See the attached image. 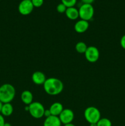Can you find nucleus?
Returning <instances> with one entry per match:
<instances>
[{"label": "nucleus", "mask_w": 125, "mask_h": 126, "mask_svg": "<svg viewBox=\"0 0 125 126\" xmlns=\"http://www.w3.org/2000/svg\"><path fill=\"white\" fill-rule=\"evenodd\" d=\"M89 28V23L88 21L84 20H80L77 21L74 25V30L77 33H85Z\"/></svg>", "instance_id": "obj_10"}, {"label": "nucleus", "mask_w": 125, "mask_h": 126, "mask_svg": "<svg viewBox=\"0 0 125 126\" xmlns=\"http://www.w3.org/2000/svg\"><path fill=\"white\" fill-rule=\"evenodd\" d=\"M5 119L3 116L1 114H0V126H4L5 124Z\"/></svg>", "instance_id": "obj_22"}, {"label": "nucleus", "mask_w": 125, "mask_h": 126, "mask_svg": "<svg viewBox=\"0 0 125 126\" xmlns=\"http://www.w3.org/2000/svg\"><path fill=\"white\" fill-rule=\"evenodd\" d=\"M4 126H12V125H11V124L9 123H5Z\"/></svg>", "instance_id": "obj_26"}, {"label": "nucleus", "mask_w": 125, "mask_h": 126, "mask_svg": "<svg viewBox=\"0 0 125 126\" xmlns=\"http://www.w3.org/2000/svg\"><path fill=\"white\" fill-rule=\"evenodd\" d=\"M83 4H92L94 0H82Z\"/></svg>", "instance_id": "obj_24"}, {"label": "nucleus", "mask_w": 125, "mask_h": 126, "mask_svg": "<svg viewBox=\"0 0 125 126\" xmlns=\"http://www.w3.org/2000/svg\"><path fill=\"white\" fill-rule=\"evenodd\" d=\"M120 45L121 47L125 50V34H124L120 39Z\"/></svg>", "instance_id": "obj_21"}, {"label": "nucleus", "mask_w": 125, "mask_h": 126, "mask_svg": "<svg viewBox=\"0 0 125 126\" xmlns=\"http://www.w3.org/2000/svg\"><path fill=\"white\" fill-rule=\"evenodd\" d=\"M61 122L58 116H50L45 118L44 122V126H61Z\"/></svg>", "instance_id": "obj_11"}, {"label": "nucleus", "mask_w": 125, "mask_h": 126, "mask_svg": "<svg viewBox=\"0 0 125 126\" xmlns=\"http://www.w3.org/2000/svg\"><path fill=\"white\" fill-rule=\"evenodd\" d=\"M87 44L84 43V42H78L76 44L75 47V49L76 51L77 52L80 53V54H85V52L87 50Z\"/></svg>", "instance_id": "obj_16"}, {"label": "nucleus", "mask_w": 125, "mask_h": 126, "mask_svg": "<svg viewBox=\"0 0 125 126\" xmlns=\"http://www.w3.org/2000/svg\"><path fill=\"white\" fill-rule=\"evenodd\" d=\"M65 14L67 18H69L70 20H72L77 19L78 17H79L78 9H77L75 7H67Z\"/></svg>", "instance_id": "obj_13"}, {"label": "nucleus", "mask_w": 125, "mask_h": 126, "mask_svg": "<svg viewBox=\"0 0 125 126\" xmlns=\"http://www.w3.org/2000/svg\"><path fill=\"white\" fill-rule=\"evenodd\" d=\"M84 117L89 124L97 123L100 119V113L99 110L94 107H89L84 111Z\"/></svg>", "instance_id": "obj_3"}, {"label": "nucleus", "mask_w": 125, "mask_h": 126, "mask_svg": "<svg viewBox=\"0 0 125 126\" xmlns=\"http://www.w3.org/2000/svg\"><path fill=\"white\" fill-rule=\"evenodd\" d=\"M34 7L31 0H22L18 4V9L21 14L27 16L33 12Z\"/></svg>", "instance_id": "obj_6"}, {"label": "nucleus", "mask_w": 125, "mask_h": 126, "mask_svg": "<svg viewBox=\"0 0 125 126\" xmlns=\"http://www.w3.org/2000/svg\"><path fill=\"white\" fill-rule=\"evenodd\" d=\"M13 108L11 103H6L2 104L1 113L3 116H9L13 113Z\"/></svg>", "instance_id": "obj_15"}, {"label": "nucleus", "mask_w": 125, "mask_h": 126, "mask_svg": "<svg viewBox=\"0 0 125 126\" xmlns=\"http://www.w3.org/2000/svg\"><path fill=\"white\" fill-rule=\"evenodd\" d=\"M46 79L45 74L41 71H35L32 75V80L36 85H44Z\"/></svg>", "instance_id": "obj_9"}, {"label": "nucleus", "mask_w": 125, "mask_h": 126, "mask_svg": "<svg viewBox=\"0 0 125 126\" xmlns=\"http://www.w3.org/2000/svg\"><path fill=\"white\" fill-rule=\"evenodd\" d=\"M85 56L89 62L94 63L99 59V51L98 48L94 46L88 47L85 52Z\"/></svg>", "instance_id": "obj_7"}, {"label": "nucleus", "mask_w": 125, "mask_h": 126, "mask_svg": "<svg viewBox=\"0 0 125 126\" xmlns=\"http://www.w3.org/2000/svg\"><path fill=\"white\" fill-rule=\"evenodd\" d=\"M15 96V89L12 84L6 83L0 86V101L2 103H11Z\"/></svg>", "instance_id": "obj_2"}, {"label": "nucleus", "mask_w": 125, "mask_h": 126, "mask_svg": "<svg viewBox=\"0 0 125 126\" xmlns=\"http://www.w3.org/2000/svg\"><path fill=\"white\" fill-rule=\"evenodd\" d=\"M89 126H97V123H92V124H89Z\"/></svg>", "instance_id": "obj_28"}, {"label": "nucleus", "mask_w": 125, "mask_h": 126, "mask_svg": "<svg viewBox=\"0 0 125 126\" xmlns=\"http://www.w3.org/2000/svg\"><path fill=\"white\" fill-rule=\"evenodd\" d=\"M43 86L45 92L50 95H57L60 94L64 88L62 81L56 78H49L47 79Z\"/></svg>", "instance_id": "obj_1"}, {"label": "nucleus", "mask_w": 125, "mask_h": 126, "mask_svg": "<svg viewBox=\"0 0 125 126\" xmlns=\"http://www.w3.org/2000/svg\"><path fill=\"white\" fill-rule=\"evenodd\" d=\"M63 110V106L60 102H55L50 106L49 108L51 115L55 116H59Z\"/></svg>", "instance_id": "obj_12"}, {"label": "nucleus", "mask_w": 125, "mask_h": 126, "mask_svg": "<svg viewBox=\"0 0 125 126\" xmlns=\"http://www.w3.org/2000/svg\"><path fill=\"white\" fill-rule=\"evenodd\" d=\"M112 122L106 118H100L97 123V126H112Z\"/></svg>", "instance_id": "obj_17"}, {"label": "nucleus", "mask_w": 125, "mask_h": 126, "mask_svg": "<svg viewBox=\"0 0 125 126\" xmlns=\"http://www.w3.org/2000/svg\"><path fill=\"white\" fill-rule=\"evenodd\" d=\"M61 2L67 7H74L77 2V0H61Z\"/></svg>", "instance_id": "obj_18"}, {"label": "nucleus", "mask_w": 125, "mask_h": 126, "mask_svg": "<svg viewBox=\"0 0 125 126\" xmlns=\"http://www.w3.org/2000/svg\"><path fill=\"white\" fill-rule=\"evenodd\" d=\"M67 8V7L64 4H62V2L60 3L56 6V10H57V11L59 13H65Z\"/></svg>", "instance_id": "obj_19"}, {"label": "nucleus", "mask_w": 125, "mask_h": 126, "mask_svg": "<svg viewBox=\"0 0 125 126\" xmlns=\"http://www.w3.org/2000/svg\"><path fill=\"white\" fill-rule=\"evenodd\" d=\"M58 117L62 124H69L72 123L74 120V113L71 109H64Z\"/></svg>", "instance_id": "obj_8"}, {"label": "nucleus", "mask_w": 125, "mask_h": 126, "mask_svg": "<svg viewBox=\"0 0 125 126\" xmlns=\"http://www.w3.org/2000/svg\"><path fill=\"white\" fill-rule=\"evenodd\" d=\"M51 116V113H50V110H45V112H44V116H45V118H48V117Z\"/></svg>", "instance_id": "obj_23"}, {"label": "nucleus", "mask_w": 125, "mask_h": 126, "mask_svg": "<svg viewBox=\"0 0 125 126\" xmlns=\"http://www.w3.org/2000/svg\"><path fill=\"white\" fill-rule=\"evenodd\" d=\"M79 17L82 20L88 21L90 20L93 17L94 9L92 4H83L78 9Z\"/></svg>", "instance_id": "obj_5"}, {"label": "nucleus", "mask_w": 125, "mask_h": 126, "mask_svg": "<svg viewBox=\"0 0 125 126\" xmlns=\"http://www.w3.org/2000/svg\"><path fill=\"white\" fill-rule=\"evenodd\" d=\"M34 7H39L42 6L44 3V0H31Z\"/></svg>", "instance_id": "obj_20"}, {"label": "nucleus", "mask_w": 125, "mask_h": 126, "mask_svg": "<svg viewBox=\"0 0 125 126\" xmlns=\"http://www.w3.org/2000/svg\"><path fill=\"white\" fill-rule=\"evenodd\" d=\"M2 104H3V103H2V102L0 101V113H1V108H2Z\"/></svg>", "instance_id": "obj_27"}, {"label": "nucleus", "mask_w": 125, "mask_h": 126, "mask_svg": "<svg viewBox=\"0 0 125 126\" xmlns=\"http://www.w3.org/2000/svg\"><path fill=\"white\" fill-rule=\"evenodd\" d=\"M45 108L41 103L33 102L28 105V111L31 116L35 119H40L44 115Z\"/></svg>", "instance_id": "obj_4"}, {"label": "nucleus", "mask_w": 125, "mask_h": 126, "mask_svg": "<svg viewBox=\"0 0 125 126\" xmlns=\"http://www.w3.org/2000/svg\"><path fill=\"white\" fill-rule=\"evenodd\" d=\"M21 100L26 105H29L33 102V95L29 91H25L21 94Z\"/></svg>", "instance_id": "obj_14"}, {"label": "nucleus", "mask_w": 125, "mask_h": 126, "mask_svg": "<svg viewBox=\"0 0 125 126\" xmlns=\"http://www.w3.org/2000/svg\"><path fill=\"white\" fill-rule=\"evenodd\" d=\"M64 126H75L74 124H72V123H69V124H64Z\"/></svg>", "instance_id": "obj_25"}]
</instances>
